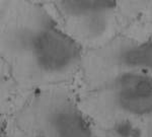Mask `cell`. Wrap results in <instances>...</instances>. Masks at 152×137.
<instances>
[{"label":"cell","mask_w":152,"mask_h":137,"mask_svg":"<svg viewBox=\"0 0 152 137\" xmlns=\"http://www.w3.org/2000/svg\"><path fill=\"white\" fill-rule=\"evenodd\" d=\"M47 125L54 137H94L86 117L71 103H62L51 109Z\"/></svg>","instance_id":"obj_4"},{"label":"cell","mask_w":152,"mask_h":137,"mask_svg":"<svg viewBox=\"0 0 152 137\" xmlns=\"http://www.w3.org/2000/svg\"><path fill=\"white\" fill-rule=\"evenodd\" d=\"M111 66L120 73L142 72L152 76V40H126L107 50L104 55Z\"/></svg>","instance_id":"obj_3"},{"label":"cell","mask_w":152,"mask_h":137,"mask_svg":"<svg viewBox=\"0 0 152 137\" xmlns=\"http://www.w3.org/2000/svg\"><path fill=\"white\" fill-rule=\"evenodd\" d=\"M137 137H152V117H149L148 122L143 127H139Z\"/></svg>","instance_id":"obj_7"},{"label":"cell","mask_w":152,"mask_h":137,"mask_svg":"<svg viewBox=\"0 0 152 137\" xmlns=\"http://www.w3.org/2000/svg\"><path fill=\"white\" fill-rule=\"evenodd\" d=\"M59 7L65 15L75 21L102 11H115L117 3L114 1H62Z\"/></svg>","instance_id":"obj_5"},{"label":"cell","mask_w":152,"mask_h":137,"mask_svg":"<svg viewBox=\"0 0 152 137\" xmlns=\"http://www.w3.org/2000/svg\"></svg>","instance_id":"obj_9"},{"label":"cell","mask_w":152,"mask_h":137,"mask_svg":"<svg viewBox=\"0 0 152 137\" xmlns=\"http://www.w3.org/2000/svg\"><path fill=\"white\" fill-rule=\"evenodd\" d=\"M23 47L34 65L46 74H64L78 64L81 49L48 16L24 32Z\"/></svg>","instance_id":"obj_1"},{"label":"cell","mask_w":152,"mask_h":137,"mask_svg":"<svg viewBox=\"0 0 152 137\" xmlns=\"http://www.w3.org/2000/svg\"><path fill=\"white\" fill-rule=\"evenodd\" d=\"M151 40H152V39H151Z\"/></svg>","instance_id":"obj_8"},{"label":"cell","mask_w":152,"mask_h":137,"mask_svg":"<svg viewBox=\"0 0 152 137\" xmlns=\"http://www.w3.org/2000/svg\"><path fill=\"white\" fill-rule=\"evenodd\" d=\"M114 11H102L77 19L80 26V33L89 40L102 37L109 31Z\"/></svg>","instance_id":"obj_6"},{"label":"cell","mask_w":152,"mask_h":137,"mask_svg":"<svg viewBox=\"0 0 152 137\" xmlns=\"http://www.w3.org/2000/svg\"><path fill=\"white\" fill-rule=\"evenodd\" d=\"M107 107L120 119L152 117V76L142 72H126L112 76L104 89Z\"/></svg>","instance_id":"obj_2"}]
</instances>
